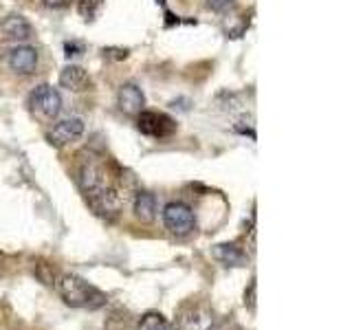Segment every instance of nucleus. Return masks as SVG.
I'll return each instance as SVG.
<instances>
[{
    "instance_id": "a211bd4d",
    "label": "nucleus",
    "mask_w": 352,
    "mask_h": 330,
    "mask_svg": "<svg viewBox=\"0 0 352 330\" xmlns=\"http://www.w3.org/2000/svg\"><path fill=\"white\" fill-rule=\"evenodd\" d=\"M64 51H66V58L71 60V58H75V55H82L84 47H82V44H77V42H66Z\"/></svg>"
},
{
    "instance_id": "423d86ee",
    "label": "nucleus",
    "mask_w": 352,
    "mask_h": 330,
    "mask_svg": "<svg viewBox=\"0 0 352 330\" xmlns=\"http://www.w3.org/2000/svg\"><path fill=\"white\" fill-rule=\"evenodd\" d=\"M84 128H86L84 119H80V117H66V119L58 121V124L51 128L47 139H49V143H53V146L62 148V146H66V143L80 139L84 135Z\"/></svg>"
},
{
    "instance_id": "6ab92c4d",
    "label": "nucleus",
    "mask_w": 352,
    "mask_h": 330,
    "mask_svg": "<svg viewBox=\"0 0 352 330\" xmlns=\"http://www.w3.org/2000/svg\"><path fill=\"white\" fill-rule=\"evenodd\" d=\"M245 304L251 308V311L256 308V282L249 284V293H245Z\"/></svg>"
},
{
    "instance_id": "39448f33",
    "label": "nucleus",
    "mask_w": 352,
    "mask_h": 330,
    "mask_svg": "<svg viewBox=\"0 0 352 330\" xmlns=\"http://www.w3.org/2000/svg\"><path fill=\"white\" fill-rule=\"evenodd\" d=\"M137 128L143 132V135H148V137L163 139V137L172 135V132L176 130V124L168 115L150 113V110H141L139 119H137Z\"/></svg>"
},
{
    "instance_id": "9d476101",
    "label": "nucleus",
    "mask_w": 352,
    "mask_h": 330,
    "mask_svg": "<svg viewBox=\"0 0 352 330\" xmlns=\"http://www.w3.org/2000/svg\"><path fill=\"white\" fill-rule=\"evenodd\" d=\"M9 66L11 71H16L18 75H31L38 69V51L29 47V44H18L16 49H11L9 53Z\"/></svg>"
},
{
    "instance_id": "2eb2a0df",
    "label": "nucleus",
    "mask_w": 352,
    "mask_h": 330,
    "mask_svg": "<svg viewBox=\"0 0 352 330\" xmlns=\"http://www.w3.org/2000/svg\"><path fill=\"white\" fill-rule=\"evenodd\" d=\"M137 330H174V328L165 322V317L161 313H148L141 317Z\"/></svg>"
},
{
    "instance_id": "aec40b11",
    "label": "nucleus",
    "mask_w": 352,
    "mask_h": 330,
    "mask_svg": "<svg viewBox=\"0 0 352 330\" xmlns=\"http://www.w3.org/2000/svg\"><path fill=\"white\" fill-rule=\"evenodd\" d=\"M42 3L49 9H64V7H69L71 0H42Z\"/></svg>"
},
{
    "instance_id": "f03ea898",
    "label": "nucleus",
    "mask_w": 352,
    "mask_h": 330,
    "mask_svg": "<svg viewBox=\"0 0 352 330\" xmlns=\"http://www.w3.org/2000/svg\"><path fill=\"white\" fill-rule=\"evenodd\" d=\"M163 223L174 236H187L196 229L194 212L185 203H170L163 209Z\"/></svg>"
},
{
    "instance_id": "7ed1b4c3",
    "label": "nucleus",
    "mask_w": 352,
    "mask_h": 330,
    "mask_svg": "<svg viewBox=\"0 0 352 330\" xmlns=\"http://www.w3.org/2000/svg\"><path fill=\"white\" fill-rule=\"evenodd\" d=\"M31 108L44 119H55L62 110V95L53 86L42 84L31 93Z\"/></svg>"
},
{
    "instance_id": "f8f14e48",
    "label": "nucleus",
    "mask_w": 352,
    "mask_h": 330,
    "mask_svg": "<svg viewBox=\"0 0 352 330\" xmlns=\"http://www.w3.org/2000/svg\"><path fill=\"white\" fill-rule=\"evenodd\" d=\"M60 86L66 88V91H73V93L84 91V88L88 86L86 69H82V66H77V64L64 66V69L60 71Z\"/></svg>"
},
{
    "instance_id": "f257e3e1",
    "label": "nucleus",
    "mask_w": 352,
    "mask_h": 330,
    "mask_svg": "<svg viewBox=\"0 0 352 330\" xmlns=\"http://www.w3.org/2000/svg\"><path fill=\"white\" fill-rule=\"evenodd\" d=\"M58 291L62 300L73 308H99L106 304V295L82 278H77V275H62L58 282Z\"/></svg>"
},
{
    "instance_id": "9b49d317",
    "label": "nucleus",
    "mask_w": 352,
    "mask_h": 330,
    "mask_svg": "<svg viewBox=\"0 0 352 330\" xmlns=\"http://www.w3.org/2000/svg\"><path fill=\"white\" fill-rule=\"evenodd\" d=\"M117 106L121 108V113L126 115H139L143 106H146V95L137 84H124L117 93Z\"/></svg>"
},
{
    "instance_id": "0eeeda50",
    "label": "nucleus",
    "mask_w": 352,
    "mask_h": 330,
    "mask_svg": "<svg viewBox=\"0 0 352 330\" xmlns=\"http://www.w3.org/2000/svg\"><path fill=\"white\" fill-rule=\"evenodd\" d=\"M86 201L93 207V212L97 216L108 218V220H113L121 209V198L115 192V187H106V190H99L91 196H86Z\"/></svg>"
},
{
    "instance_id": "20e7f679",
    "label": "nucleus",
    "mask_w": 352,
    "mask_h": 330,
    "mask_svg": "<svg viewBox=\"0 0 352 330\" xmlns=\"http://www.w3.org/2000/svg\"><path fill=\"white\" fill-rule=\"evenodd\" d=\"M77 183H80L82 192L86 196H91L99 190H106L110 187L108 183V172L104 170L102 163L97 161H84L82 168H80V174H77Z\"/></svg>"
},
{
    "instance_id": "dca6fc26",
    "label": "nucleus",
    "mask_w": 352,
    "mask_h": 330,
    "mask_svg": "<svg viewBox=\"0 0 352 330\" xmlns=\"http://www.w3.org/2000/svg\"><path fill=\"white\" fill-rule=\"evenodd\" d=\"M104 0H80V5H77V9H80V14L86 18V20H93L99 9H102Z\"/></svg>"
},
{
    "instance_id": "412c9836",
    "label": "nucleus",
    "mask_w": 352,
    "mask_h": 330,
    "mask_svg": "<svg viewBox=\"0 0 352 330\" xmlns=\"http://www.w3.org/2000/svg\"><path fill=\"white\" fill-rule=\"evenodd\" d=\"M157 3H159V5H163V3H165V0H157Z\"/></svg>"
},
{
    "instance_id": "1a4fd4ad",
    "label": "nucleus",
    "mask_w": 352,
    "mask_h": 330,
    "mask_svg": "<svg viewBox=\"0 0 352 330\" xmlns=\"http://www.w3.org/2000/svg\"><path fill=\"white\" fill-rule=\"evenodd\" d=\"M33 38V27L25 16H9L0 22V42H29Z\"/></svg>"
},
{
    "instance_id": "f3484780",
    "label": "nucleus",
    "mask_w": 352,
    "mask_h": 330,
    "mask_svg": "<svg viewBox=\"0 0 352 330\" xmlns=\"http://www.w3.org/2000/svg\"><path fill=\"white\" fill-rule=\"evenodd\" d=\"M236 5V0H207V9L216 11V14H223V11L231 9Z\"/></svg>"
},
{
    "instance_id": "ddd939ff",
    "label": "nucleus",
    "mask_w": 352,
    "mask_h": 330,
    "mask_svg": "<svg viewBox=\"0 0 352 330\" xmlns=\"http://www.w3.org/2000/svg\"><path fill=\"white\" fill-rule=\"evenodd\" d=\"M212 256L223 264V267H245L247 264L245 251L236 245H216Z\"/></svg>"
},
{
    "instance_id": "6e6552de",
    "label": "nucleus",
    "mask_w": 352,
    "mask_h": 330,
    "mask_svg": "<svg viewBox=\"0 0 352 330\" xmlns=\"http://www.w3.org/2000/svg\"><path fill=\"white\" fill-rule=\"evenodd\" d=\"M214 313L212 308H207L205 304H192L187 306L181 313L179 326L181 330H212L214 326Z\"/></svg>"
},
{
    "instance_id": "4468645a",
    "label": "nucleus",
    "mask_w": 352,
    "mask_h": 330,
    "mask_svg": "<svg viewBox=\"0 0 352 330\" xmlns=\"http://www.w3.org/2000/svg\"><path fill=\"white\" fill-rule=\"evenodd\" d=\"M132 209H135L137 220H141V223H152L154 216H157V198L150 192H137Z\"/></svg>"
}]
</instances>
